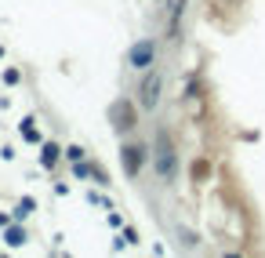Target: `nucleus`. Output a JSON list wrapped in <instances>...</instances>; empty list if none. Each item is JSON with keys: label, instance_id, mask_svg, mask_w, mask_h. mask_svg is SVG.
Instances as JSON below:
<instances>
[{"label": "nucleus", "instance_id": "nucleus-3", "mask_svg": "<svg viewBox=\"0 0 265 258\" xmlns=\"http://www.w3.org/2000/svg\"><path fill=\"white\" fill-rule=\"evenodd\" d=\"M160 88H164L160 73H157V69H145L142 88H138V106H142V109H157V102H160Z\"/></svg>", "mask_w": 265, "mask_h": 258}, {"label": "nucleus", "instance_id": "nucleus-9", "mask_svg": "<svg viewBox=\"0 0 265 258\" xmlns=\"http://www.w3.org/2000/svg\"><path fill=\"white\" fill-rule=\"evenodd\" d=\"M33 207H36L33 200H22V204H18V211H15V219H26V214H29Z\"/></svg>", "mask_w": 265, "mask_h": 258}, {"label": "nucleus", "instance_id": "nucleus-8", "mask_svg": "<svg viewBox=\"0 0 265 258\" xmlns=\"http://www.w3.org/2000/svg\"><path fill=\"white\" fill-rule=\"evenodd\" d=\"M22 135H26L29 142H36V138H40V135H36V127H33V120H26V124H22Z\"/></svg>", "mask_w": 265, "mask_h": 258}, {"label": "nucleus", "instance_id": "nucleus-6", "mask_svg": "<svg viewBox=\"0 0 265 258\" xmlns=\"http://www.w3.org/2000/svg\"><path fill=\"white\" fill-rule=\"evenodd\" d=\"M58 153H62V149L48 142V146H44V156H40V164H44V167H55V160H58Z\"/></svg>", "mask_w": 265, "mask_h": 258}, {"label": "nucleus", "instance_id": "nucleus-4", "mask_svg": "<svg viewBox=\"0 0 265 258\" xmlns=\"http://www.w3.org/2000/svg\"><path fill=\"white\" fill-rule=\"evenodd\" d=\"M145 153H149L145 146H135V142H131V146H124L120 160H124V175H127V178H138V175H142V164H145Z\"/></svg>", "mask_w": 265, "mask_h": 258}, {"label": "nucleus", "instance_id": "nucleus-10", "mask_svg": "<svg viewBox=\"0 0 265 258\" xmlns=\"http://www.w3.org/2000/svg\"><path fill=\"white\" fill-rule=\"evenodd\" d=\"M65 156L77 164V160H84V149H80V146H69V149H65Z\"/></svg>", "mask_w": 265, "mask_h": 258}, {"label": "nucleus", "instance_id": "nucleus-2", "mask_svg": "<svg viewBox=\"0 0 265 258\" xmlns=\"http://www.w3.org/2000/svg\"><path fill=\"white\" fill-rule=\"evenodd\" d=\"M127 66L131 69H138V73H145V69H153L157 66V40H135L131 44V51H127Z\"/></svg>", "mask_w": 265, "mask_h": 258}, {"label": "nucleus", "instance_id": "nucleus-7", "mask_svg": "<svg viewBox=\"0 0 265 258\" xmlns=\"http://www.w3.org/2000/svg\"><path fill=\"white\" fill-rule=\"evenodd\" d=\"M22 240H26V233H22V229H8V244H11V247H18Z\"/></svg>", "mask_w": 265, "mask_h": 258}, {"label": "nucleus", "instance_id": "nucleus-5", "mask_svg": "<svg viewBox=\"0 0 265 258\" xmlns=\"http://www.w3.org/2000/svg\"><path fill=\"white\" fill-rule=\"evenodd\" d=\"M113 116H120V124H117V127H120V131H131V127H135V120H138L127 98H120L117 106H113Z\"/></svg>", "mask_w": 265, "mask_h": 258}, {"label": "nucleus", "instance_id": "nucleus-1", "mask_svg": "<svg viewBox=\"0 0 265 258\" xmlns=\"http://www.w3.org/2000/svg\"><path fill=\"white\" fill-rule=\"evenodd\" d=\"M174 171H178V156H174L167 127H160V131H157V175H160V186L174 182Z\"/></svg>", "mask_w": 265, "mask_h": 258}]
</instances>
